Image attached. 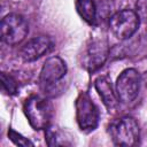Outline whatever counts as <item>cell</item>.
<instances>
[{
    "label": "cell",
    "mask_w": 147,
    "mask_h": 147,
    "mask_svg": "<svg viewBox=\"0 0 147 147\" xmlns=\"http://www.w3.org/2000/svg\"><path fill=\"white\" fill-rule=\"evenodd\" d=\"M46 142L48 146H70L72 142L67 138L65 133L56 126H48L46 129Z\"/></svg>",
    "instance_id": "7c38bea8"
},
{
    "label": "cell",
    "mask_w": 147,
    "mask_h": 147,
    "mask_svg": "<svg viewBox=\"0 0 147 147\" xmlns=\"http://www.w3.org/2000/svg\"><path fill=\"white\" fill-rule=\"evenodd\" d=\"M109 134L117 146L131 147L138 144L140 129L138 122L131 116H123L109 125Z\"/></svg>",
    "instance_id": "7a4b0ae2"
},
{
    "label": "cell",
    "mask_w": 147,
    "mask_h": 147,
    "mask_svg": "<svg viewBox=\"0 0 147 147\" xmlns=\"http://www.w3.org/2000/svg\"><path fill=\"white\" fill-rule=\"evenodd\" d=\"M76 121L79 129L84 132H91L99 124V110L86 92H80L75 102Z\"/></svg>",
    "instance_id": "5b68a950"
},
{
    "label": "cell",
    "mask_w": 147,
    "mask_h": 147,
    "mask_svg": "<svg viewBox=\"0 0 147 147\" xmlns=\"http://www.w3.org/2000/svg\"><path fill=\"white\" fill-rule=\"evenodd\" d=\"M75 7L78 15L90 25H94L96 22V6L94 0H75Z\"/></svg>",
    "instance_id": "8fae6325"
},
{
    "label": "cell",
    "mask_w": 147,
    "mask_h": 147,
    "mask_svg": "<svg viewBox=\"0 0 147 147\" xmlns=\"http://www.w3.org/2000/svg\"><path fill=\"white\" fill-rule=\"evenodd\" d=\"M53 48V41L47 36H37L30 39L21 49V59L24 62H33L49 53Z\"/></svg>",
    "instance_id": "9c48e42d"
},
{
    "label": "cell",
    "mask_w": 147,
    "mask_h": 147,
    "mask_svg": "<svg viewBox=\"0 0 147 147\" xmlns=\"http://www.w3.org/2000/svg\"><path fill=\"white\" fill-rule=\"evenodd\" d=\"M94 86L96 92L99 93L100 98L103 101V105L107 107L109 111H114L118 106V98L116 91L114 92L111 82L108 76H99L95 82Z\"/></svg>",
    "instance_id": "30bf717a"
},
{
    "label": "cell",
    "mask_w": 147,
    "mask_h": 147,
    "mask_svg": "<svg viewBox=\"0 0 147 147\" xmlns=\"http://www.w3.org/2000/svg\"><path fill=\"white\" fill-rule=\"evenodd\" d=\"M134 11L137 13L140 22L147 24V0H137Z\"/></svg>",
    "instance_id": "5bb4252c"
},
{
    "label": "cell",
    "mask_w": 147,
    "mask_h": 147,
    "mask_svg": "<svg viewBox=\"0 0 147 147\" xmlns=\"http://www.w3.org/2000/svg\"><path fill=\"white\" fill-rule=\"evenodd\" d=\"M1 86H2V91L9 95H14L16 94L17 92V82L16 79L10 76V75H7L6 72H2L1 74Z\"/></svg>",
    "instance_id": "4fadbf2b"
},
{
    "label": "cell",
    "mask_w": 147,
    "mask_h": 147,
    "mask_svg": "<svg viewBox=\"0 0 147 147\" xmlns=\"http://www.w3.org/2000/svg\"><path fill=\"white\" fill-rule=\"evenodd\" d=\"M140 20L132 9H122L113 14L109 18V29L113 36L118 40L131 38L138 30Z\"/></svg>",
    "instance_id": "3957f363"
},
{
    "label": "cell",
    "mask_w": 147,
    "mask_h": 147,
    "mask_svg": "<svg viewBox=\"0 0 147 147\" xmlns=\"http://www.w3.org/2000/svg\"><path fill=\"white\" fill-rule=\"evenodd\" d=\"M8 137L15 145H18V146H32L33 145L29 139L24 138L23 136H21L20 133L15 132L14 130H9L8 131Z\"/></svg>",
    "instance_id": "9a60e30c"
},
{
    "label": "cell",
    "mask_w": 147,
    "mask_h": 147,
    "mask_svg": "<svg viewBox=\"0 0 147 147\" xmlns=\"http://www.w3.org/2000/svg\"><path fill=\"white\" fill-rule=\"evenodd\" d=\"M140 85L141 76L138 70L133 68H127L123 70L117 77L115 86L118 101L125 105H129L134 101L140 91Z\"/></svg>",
    "instance_id": "52a82bcc"
},
{
    "label": "cell",
    "mask_w": 147,
    "mask_h": 147,
    "mask_svg": "<svg viewBox=\"0 0 147 147\" xmlns=\"http://www.w3.org/2000/svg\"><path fill=\"white\" fill-rule=\"evenodd\" d=\"M24 114L34 130H46L49 126L53 107L52 103L39 95H31L24 102Z\"/></svg>",
    "instance_id": "6da1fadb"
},
{
    "label": "cell",
    "mask_w": 147,
    "mask_h": 147,
    "mask_svg": "<svg viewBox=\"0 0 147 147\" xmlns=\"http://www.w3.org/2000/svg\"><path fill=\"white\" fill-rule=\"evenodd\" d=\"M110 49L106 38L93 37L86 45V49L83 54V67L88 72L99 70L107 61Z\"/></svg>",
    "instance_id": "8992f818"
},
{
    "label": "cell",
    "mask_w": 147,
    "mask_h": 147,
    "mask_svg": "<svg viewBox=\"0 0 147 147\" xmlns=\"http://www.w3.org/2000/svg\"><path fill=\"white\" fill-rule=\"evenodd\" d=\"M67 74V64L60 56H52L45 61L41 67L39 82L46 91L56 85Z\"/></svg>",
    "instance_id": "ba28073f"
},
{
    "label": "cell",
    "mask_w": 147,
    "mask_h": 147,
    "mask_svg": "<svg viewBox=\"0 0 147 147\" xmlns=\"http://www.w3.org/2000/svg\"><path fill=\"white\" fill-rule=\"evenodd\" d=\"M1 39L9 46L18 45L29 33V24L20 14H8L1 20Z\"/></svg>",
    "instance_id": "277c9868"
},
{
    "label": "cell",
    "mask_w": 147,
    "mask_h": 147,
    "mask_svg": "<svg viewBox=\"0 0 147 147\" xmlns=\"http://www.w3.org/2000/svg\"><path fill=\"white\" fill-rule=\"evenodd\" d=\"M142 79H144L145 86H146V88H147V70L145 71V74H144V77H142Z\"/></svg>",
    "instance_id": "2e32d148"
}]
</instances>
